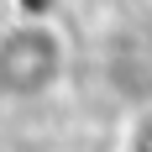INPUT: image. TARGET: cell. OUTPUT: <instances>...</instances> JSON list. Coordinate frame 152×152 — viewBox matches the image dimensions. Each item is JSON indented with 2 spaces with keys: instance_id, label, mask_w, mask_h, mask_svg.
Listing matches in <instances>:
<instances>
[{
  "instance_id": "6da1fadb",
  "label": "cell",
  "mask_w": 152,
  "mask_h": 152,
  "mask_svg": "<svg viewBox=\"0 0 152 152\" xmlns=\"http://www.w3.org/2000/svg\"><path fill=\"white\" fill-rule=\"evenodd\" d=\"M68 74V37L42 16L0 26V105H37Z\"/></svg>"
}]
</instances>
